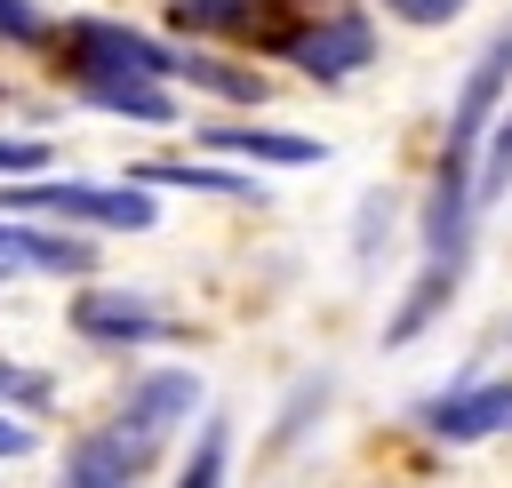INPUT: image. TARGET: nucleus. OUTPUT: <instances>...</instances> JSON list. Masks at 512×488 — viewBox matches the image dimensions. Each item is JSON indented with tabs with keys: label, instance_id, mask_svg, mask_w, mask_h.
Listing matches in <instances>:
<instances>
[{
	"label": "nucleus",
	"instance_id": "nucleus-1",
	"mask_svg": "<svg viewBox=\"0 0 512 488\" xmlns=\"http://www.w3.org/2000/svg\"><path fill=\"white\" fill-rule=\"evenodd\" d=\"M504 88H512V24L472 56V72H464V88H456V104H448V136H440V168H432V200H424V272H416V288L400 296V312L384 320V344L400 352V344H416L440 312H448V296L464 288V264H472V184H480V144H488V128H496V112H504Z\"/></svg>",
	"mask_w": 512,
	"mask_h": 488
},
{
	"label": "nucleus",
	"instance_id": "nucleus-2",
	"mask_svg": "<svg viewBox=\"0 0 512 488\" xmlns=\"http://www.w3.org/2000/svg\"><path fill=\"white\" fill-rule=\"evenodd\" d=\"M0 216H32V224H96V232H152L160 200L144 184H80V176H56V184H0Z\"/></svg>",
	"mask_w": 512,
	"mask_h": 488
},
{
	"label": "nucleus",
	"instance_id": "nucleus-3",
	"mask_svg": "<svg viewBox=\"0 0 512 488\" xmlns=\"http://www.w3.org/2000/svg\"><path fill=\"white\" fill-rule=\"evenodd\" d=\"M56 64H64V80H80V72H136V80H168V72H176V48H160L152 32L120 24V16H72V24L56 32Z\"/></svg>",
	"mask_w": 512,
	"mask_h": 488
},
{
	"label": "nucleus",
	"instance_id": "nucleus-4",
	"mask_svg": "<svg viewBox=\"0 0 512 488\" xmlns=\"http://www.w3.org/2000/svg\"><path fill=\"white\" fill-rule=\"evenodd\" d=\"M304 80H320V88H336V80H352V72H368L376 64V24L360 16V8H328V16H304L296 32H288V48H280Z\"/></svg>",
	"mask_w": 512,
	"mask_h": 488
},
{
	"label": "nucleus",
	"instance_id": "nucleus-5",
	"mask_svg": "<svg viewBox=\"0 0 512 488\" xmlns=\"http://www.w3.org/2000/svg\"><path fill=\"white\" fill-rule=\"evenodd\" d=\"M192 408H200V376L192 368H152V376H128V392H120V432L136 440V448H168L184 424H192Z\"/></svg>",
	"mask_w": 512,
	"mask_h": 488
},
{
	"label": "nucleus",
	"instance_id": "nucleus-6",
	"mask_svg": "<svg viewBox=\"0 0 512 488\" xmlns=\"http://www.w3.org/2000/svg\"><path fill=\"white\" fill-rule=\"evenodd\" d=\"M416 424H424L432 440H456V448L496 440V432H512V376H472V384H448V392L416 400Z\"/></svg>",
	"mask_w": 512,
	"mask_h": 488
},
{
	"label": "nucleus",
	"instance_id": "nucleus-7",
	"mask_svg": "<svg viewBox=\"0 0 512 488\" xmlns=\"http://www.w3.org/2000/svg\"><path fill=\"white\" fill-rule=\"evenodd\" d=\"M72 336L120 352V344H160V336H176V320H168L152 296H128V288H80V296H72Z\"/></svg>",
	"mask_w": 512,
	"mask_h": 488
},
{
	"label": "nucleus",
	"instance_id": "nucleus-8",
	"mask_svg": "<svg viewBox=\"0 0 512 488\" xmlns=\"http://www.w3.org/2000/svg\"><path fill=\"white\" fill-rule=\"evenodd\" d=\"M0 272H48V280H88L96 248L80 232H48L32 216H0Z\"/></svg>",
	"mask_w": 512,
	"mask_h": 488
},
{
	"label": "nucleus",
	"instance_id": "nucleus-9",
	"mask_svg": "<svg viewBox=\"0 0 512 488\" xmlns=\"http://www.w3.org/2000/svg\"><path fill=\"white\" fill-rule=\"evenodd\" d=\"M144 464H152V448H136L120 424H96L64 448L56 488H144Z\"/></svg>",
	"mask_w": 512,
	"mask_h": 488
},
{
	"label": "nucleus",
	"instance_id": "nucleus-10",
	"mask_svg": "<svg viewBox=\"0 0 512 488\" xmlns=\"http://www.w3.org/2000/svg\"><path fill=\"white\" fill-rule=\"evenodd\" d=\"M72 96L112 112V120H136V128H176V96L160 80H136V72H80Z\"/></svg>",
	"mask_w": 512,
	"mask_h": 488
},
{
	"label": "nucleus",
	"instance_id": "nucleus-11",
	"mask_svg": "<svg viewBox=\"0 0 512 488\" xmlns=\"http://www.w3.org/2000/svg\"><path fill=\"white\" fill-rule=\"evenodd\" d=\"M200 144L224 152V160H256V168H320L328 160V144L296 136V128H232V120H216V128H200Z\"/></svg>",
	"mask_w": 512,
	"mask_h": 488
},
{
	"label": "nucleus",
	"instance_id": "nucleus-12",
	"mask_svg": "<svg viewBox=\"0 0 512 488\" xmlns=\"http://www.w3.org/2000/svg\"><path fill=\"white\" fill-rule=\"evenodd\" d=\"M168 80H192V88H208L224 104H264V88H272L256 64H224V56H200V48H176V72Z\"/></svg>",
	"mask_w": 512,
	"mask_h": 488
},
{
	"label": "nucleus",
	"instance_id": "nucleus-13",
	"mask_svg": "<svg viewBox=\"0 0 512 488\" xmlns=\"http://www.w3.org/2000/svg\"><path fill=\"white\" fill-rule=\"evenodd\" d=\"M128 184H176V192H224V200H256V176H232V168H208V160H144L128 168Z\"/></svg>",
	"mask_w": 512,
	"mask_h": 488
},
{
	"label": "nucleus",
	"instance_id": "nucleus-14",
	"mask_svg": "<svg viewBox=\"0 0 512 488\" xmlns=\"http://www.w3.org/2000/svg\"><path fill=\"white\" fill-rule=\"evenodd\" d=\"M224 464H232V424L208 416V424L192 432V456L176 464V488H224Z\"/></svg>",
	"mask_w": 512,
	"mask_h": 488
},
{
	"label": "nucleus",
	"instance_id": "nucleus-15",
	"mask_svg": "<svg viewBox=\"0 0 512 488\" xmlns=\"http://www.w3.org/2000/svg\"><path fill=\"white\" fill-rule=\"evenodd\" d=\"M504 184H512V112H496V128H488V144H480V184H472V200L488 208Z\"/></svg>",
	"mask_w": 512,
	"mask_h": 488
},
{
	"label": "nucleus",
	"instance_id": "nucleus-16",
	"mask_svg": "<svg viewBox=\"0 0 512 488\" xmlns=\"http://www.w3.org/2000/svg\"><path fill=\"white\" fill-rule=\"evenodd\" d=\"M0 40H8V48H48L56 24H48L32 0H0Z\"/></svg>",
	"mask_w": 512,
	"mask_h": 488
},
{
	"label": "nucleus",
	"instance_id": "nucleus-17",
	"mask_svg": "<svg viewBox=\"0 0 512 488\" xmlns=\"http://www.w3.org/2000/svg\"><path fill=\"white\" fill-rule=\"evenodd\" d=\"M48 376L40 368H16V360H0V400H24V408H48Z\"/></svg>",
	"mask_w": 512,
	"mask_h": 488
},
{
	"label": "nucleus",
	"instance_id": "nucleus-18",
	"mask_svg": "<svg viewBox=\"0 0 512 488\" xmlns=\"http://www.w3.org/2000/svg\"><path fill=\"white\" fill-rule=\"evenodd\" d=\"M40 168H48L40 136H0V176H40Z\"/></svg>",
	"mask_w": 512,
	"mask_h": 488
},
{
	"label": "nucleus",
	"instance_id": "nucleus-19",
	"mask_svg": "<svg viewBox=\"0 0 512 488\" xmlns=\"http://www.w3.org/2000/svg\"><path fill=\"white\" fill-rule=\"evenodd\" d=\"M400 24H448V16H464L472 0H384Z\"/></svg>",
	"mask_w": 512,
	"mask_h": 488
},
{
	"label": "nucleus",
	"instance_id": "nucleus-20",
	"mask_svg": "<svg viewBox=\"0 0 512 488\" xmlns=\"http://www.w3.org/2000/svg\"><path fill=\"white\" fill-rule=\"evenodd\" d=\"M32 448H40V432H32L24 416H0V464H24Z\"/></svg>",
	"mask_w": 512,
	"mask_h": 488
},
{
	"label": "nucleus",
	"instance_id": "nucleus-21",
	"mask_svg": "<svg viewBox=\"0 0 512 488\" xmlns=\"http://www.w3.org/2000/svg\"><path fill=\"white\" fill-rule=\"evenodd\" d=\"M0 104H8V88H0Z\"/></svg>",
	"mask_w": 512,
	"mask_h": 488
},
{
	"label": "nucleus",
	"instance_id": "nucleus-22",
	"mask_svg": "<svg viewBox=\"0 0 512 488\" xmlns=\"http://www.w3.org/2000/svg\"><path fill=\"white\" fill-rule=\"evenodd\" d=\"M0 280H8V272H0Z\"/></svg>",
	"mask_w": 512,
	"mask_h": 488
}]
</instances>
